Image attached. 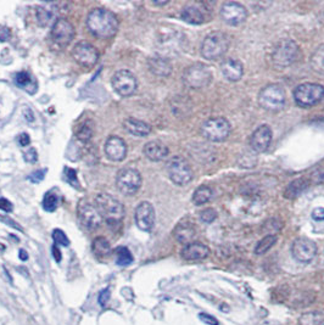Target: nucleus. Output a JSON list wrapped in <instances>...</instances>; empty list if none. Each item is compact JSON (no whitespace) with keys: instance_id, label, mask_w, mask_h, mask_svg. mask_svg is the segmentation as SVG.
Listing matches in <instances>:
<instances>
[{"instance_id":"obj_28","label":"nucleus","mask_w":324,"mask_h":325,"mask_svg":"<svg viewBox=\"0 0 324 325\" xmlns=\"http://www.w3.org/2000/svg\"><path fill=\"white\" fill-rule=\"evenodd\" d=\"M309 65L317 73L324 74V44L319 45L309 59Z\"/></svg>"},{"instance_id":"obj_3","label":"nucleus","mask_w":324,"mask_h":325,"mask_svg":"<svg viewBox=\"0 0 324 325\" xmlns=\"http://www.w3.org/2000/svg\"><path fill=\"white\" fill-rule=\"evenodd\" d=\"M287 94L279 84H268L258 94V104L262 109L270 112H278L284 109Z\"/></svg>"},{"instance_id":"obj_46","label":"nucleus","mask_w":324,"mask_h":325,"mask_svg":"<svg viewBox=\"0 0 324 325\" xmlns=\"http://www.w3.org/2000/svg\"><path fill=\"white\" fill-rule=\"evenodd\" d=\"M0 208L4 210L5 212H11L13 211V205H11V202L8 201L7 199H0Z\"/></svg>"},{"instance_id":"obj_34","label":"nucleus","mask_w":324,"mask_h":325,"mask_svg":"<svg viewBox=\"0 0 324 325\" xmlns=\"http://www.w3.org/2000/svg\"><path fill=\"white\" fill-rule=\"evenodd\" d=\"M133 263V256L131 251L124 246H121L116 250V265L121 267H127Z\"/></svg>"},{"instance_id":"obj_10","label":"nucleus","mask_w":324,"mask_h":325,"mask_svg":"<svg viewBox=\"0 0 324 325\" xmlns=\"http://www.w3.org/2000/svg\"><path fill=\"white\" fill-rule=\"evenodd\" d=\"M116 185L123 195L132 196L142 187V176L136 168H122L116 176Z\"/></svg>"},{"instance_id":"obj_35","label":"nucleus","mask_w":324,"mask_h":325,"mask_svg":"<svg viewBox=\"0 0 324 325\" xmlns=\"http://www.w3.org/2000/svg\"><path fill=\"white\" fill-rule=\"evenodd\" d=\"M59 206V199L55 194L48 193L44 196V200H43V207H44L45 211L48 212H54L56 210V207Z\"/></svg>"},{"instance_id":"obj_45","label":"nucleus","mask_w":324,"mask_h":325,"mask_svg":"<svg viewBox=\"0 0 324 325\" xmlns=\"http://www.w3.org/2000/svg\"><path fill=\"white\" fill-rule=\"evenodd\" d=\"M44 174H45V171H38V172H34V173L31 174L30 179L33 183H38L44 178Z\"/></svg>"},{"instance_id":"obj_21","label":"nucleus","mask_w":324,"mask_h":325,"mask_svg":"<svg viewBox=\"0 0 324 325\" xmlns=\"http://www.w3.org/2000/svg\"><path fill=\"white\" fill-rule=\"evenodd\" d=\"M143 152H144L145 157L153 162H160L163 161L168 157V153H170V150L166 146L165 144H162L161 141H149L144 145V149H143Z\"/></svg>"},{"instance_id":"obj_31","label":"nucleus","mask_w":324,"mask_h":325,"mask_svg":"<svg viewBox=\"0 0 324 325\" xmlns=\"http://www.w3.org/2000/svg\"><path fill=\"white\" fill-rule=\"evenodd\" d=\"M93 252L98 257H109L111 254V246L110 242L103 236H99L93 241L92 245Z\"/></svg>"},{"instance_id":"obj_38","label":"nucleus","mask_w":324,"mask_h":325,"mask_svg":"<svg viewBox=\"0 0 324 325\" xmlns=\"http://www.w3.org/2000/svg\"><path fill=\"white\" fill-rule=\"evenodd\" d=\"M65 176H66V181L72 185V187L76 188V189H81L80 187V182L77 179V172L72 168H65Z\"/></svg>"},{"instance_id":"obj_2","label":"nucleus","mask_w":324,"mask_h":325,"mask_svg":"<svg viewBox=\"0 0 324 325\" xmlns=\"http://www.w3.org/2000/svg\"><path fill=\"white\" fill-rule=\"evenodd\" d=\"M95 207L109 225L118 224L124 217V207L122 202L110 194H98L95 196Z\"/></svg>"},{"instance_id":"obj_40","label":"nucleus","mask_w":324,"mask_h":325,"mask_svg":"<svg viewBox=\"0 0 324 325\" xmlns=\"http://www.w3.org/2000/svg\"><path fill=\"white\" fill-rule=\"evenodd\" d=\"M217 218V212L214 208H205L200 212V219L205 223H212Z\"/></svg>"},{"instance_id":"obj_27","label":"nucleus","mask_w":324,"mask_h":325,"mask_svg":"<svg viewBox=\"0 0 324 325\" xmlns=\"http://www.w3.org/2000/svg\"><path fill=\"white\" fill-rule=\"evenodd\" d=\"M308 185H309V183H308L307 179H305V178L295 179V181H293L290 183V184L288 185L287 189L284 190V197L285 199H289V200L296 199L297 196L301 195L303 191L307 189Z\"/></svg>"},{"instance_id":"obj_37","label":"nucleus","mask_w":324,"mask_h":325,"mask_svg":"<svg viewBox=\"0 0 324 325\" xmlns=\"http://www.w3.org/2000/svg\"><path fill=\"white\" fill-rule=\"evenodd\" d=\"M50 17L51 15L48 10H45L43 8L37 9V22L40 27H45L49 21H50Z\"/></svg>"},{"instance_id":"obj_13","label":"nucleus","mask_w":324,"mask_h":325,"mask_svg":"<svg viewBox=\"0 0 324 325\" xmlns=\"http://www.w3.org/2000/svg\"><path fill=\"white\" fill-rule=\"evenodd\" d=\"M77 216L81 223L89 230H95L100 228L103 224L104 218L101 217L100 212L95 207V205L89 204L87 201H81L77 207Z\"/></svg>"},{"instance_id":"obj_17","label":"nucleus","mask_w":324,"mask_h":325,"mask_svg":"<svg viewBox=\"0 0 324 325\" xmlns=\"http://www.w3.org/2000/svg\"><path fill=\"white\" fill-rule=\"evenodd\" d=\"M134 219L140 230L150 231L154 228L155 219H156L154 206L148 201L140 202L134 212Z\"/></svg>"},{"instance_id":"obj_16","label":"nucleus","mask_w":324,"mask_h":325,"mask_svg":"<svg viewBox=\"0 0 324 325\" xmlns=\"http://www.w3.org/2000/svg\"><path fill=\"white\" fill-rule=\"evenodd\" d=\"M221 17L224 22L230 26H239L246 20V8L236 2L224 3L221 8Z\"/></svg>"},{"instance_id":"obj_33","label":"nucleus","mask_w":324,"mask_h":325,"mask_svg":"<svg viewBox=\"0 0 324 325\" xmlns=\"http://www.w3.org/2000/svg\"><path fill=\"white\" fill-rule=\"evenodd\" d=\"M277 242V236L274 234L266 235L265 237H262L260 241L256 243L255 248V254L256 255H264L266 252L270 251L271 249L273 248L274 243Z\"/></svg>"},{"instance_id":"obj_50","label":"nucleus","mask_w":324,"mask_h":325,"mask_svg":"<svg viewBox=\"0 0 324 325\" xmlns=\"http://www.w3.org/2000/svg\"><path fill=\"white\" fill-rule=\"evenodd\" d=\"M19 256L20 258H21L22 261H26L28 258V255H27V252L25 251V250H20V254H19Z\"/></svg>"},{"instance_id":"obj_4","label":"nucleus","mask_w":324,"mask_h":325,"mask_svg":"<svg viewBox=\"0 0 324 325\" xmlns=\"http://www.w3.org/2000/svg\"><path fill=\"white\" fill-rule=\"evenodd\" d=\"M229 37L223 32H212L201 44V55L207 60H217L227 53L229 48Z\"/></svg>"},{"instance_id":"obj_19","label":"nucleus","mask_w":324,"mask_h":325,"mask_svg":"<svg viewBox=\"0 0 324 325\" xmlns=\"http://www.w3.org/2000/svg\"><path fill=\"white\" fill-rule=\"evenodd\" d=\"M272 129L267 124L260 126L250 138V146L253 151L265 152L272 143Z\"/></svg>"},{"instance_id":"obj_41","label":"nucleus","mask_w":324,"mask_h":325,"mask_svg":"<svg viewBox=\"0 0 324 325\" xmlns=\"http://www.w3.org/2000/svg\"><path fill=\"white\" fill-rule=\"evenodd\" d=\"M110 297H111L110 289H103L100 292H99V296H98L99 304H100L101 307H105L106 306V303L109 302Z\"/></svg>"},{"instance_id":"obj_24","label":"nucleus","mask_w":324,"mask_h":325,"mask_svg":"<svg viewBox=\"0 0 324 325\" xmlns=\"http://www.w3.org/2000/svg\"><path fill=\"white\" fill-rule=\"evenodd\" d=\"M123 127L129 134L134 136H139V138H144L150 134L151 127L150 124L144 121L137 120L134 117H128L123 121Z\"/></svg>"},{"instance_id":"obj_26","label":"nucleus","mask_w":324,"mask_h":325,"mask_svg":"<svg viewBox=\"0 0 324 325\" xmlns=\"http://www.w3.org/2000/svg\"><path fill=\"white\" fill-rule=\"evenodd\" d=\"M180 17L185 22L191 23V25H201V23L206 21L205 14L203 13L200 8L195 7V5H188V7L183 9Z\"/></svg>"},{"instance_id":"obj_18","label":"nucleus","mask_w":324,"mask_h":325,"mask_svg":"<svg viewBox=\"0 0 324 325\" xmlns=\"http://www.w3.org/2000/svg\"><path fill=\"white\" fill-rule=\"evenodd\" d=\"M104 152L110 161L121 162L127 156V144L122 138L111 135L104 145Z\"/></svg>"},{"instance_id":"obj_36","label":"nucleus","mask_w":324,"mask_h":325,"mask_svg":"<svg viewBox=\"0 0 324 325\" xmlns=\"http://www.w3.org/2000/svg\"><path fill=\"white\" fill-rule=\"evenodd\" d=\"M52 239H54V241L56 245H61V246H67L70 245V240L69 237H67V235L63 233L61 229H55L54 231H52Z\"/></svg>"},{"instance_id":"obj_1","label":"nucleus","mask_w":324,"mask_h":325,"mask_svg":"<svg viewBox=\"0 0 324 325\" xmlns=\"http://www.w3.org/2000/svg\"><path fill=\"white\" fill-rule=\"evenodd\" d=\"M87 27L96 38L109 39L117 33L118 19L107 9H93L87 16Z\"/></svg>"},{"instance_id":"obj_43","label":"nucleus","mask_w":324,"mask_h":325,"mask_svg":"<svg viewBox=\"0 0 324 325\" xmlns=\"http://www.w3.org/2000/svg\"><path fill=\"white\" fill-rule=\"evenodd\" d=\"M312 219L317 220V222H322L324 220V207H317L312 211Z\"/></svg>"},{"instance_id":"obj_23","label":"nucleus","mask_w":324,"mask_h":325,"mask_svg":"<svg viewBox=\"0 0 324 325\" xmlns=\"http://www.w3.org/2000/svg\"><path fill=\"white\" fill-rule=\"evenodd\" d=\"M148 67L151 73L157 77H168L172 73V63L162 56H153L148 60Z\"/></svg>"},{"instance_id":"obj_6","label":"nucleus","mask_w":324,"mask_h":325,"mask_svg":"<svg viewBox=\"0 0 324 325\" xmlns=\"http://www.w3.org/2000/svg\"><path fill=\"white\" fill-rule=\"evenodd\" d=\"M212 80L211 69L205 63L197 62L185 68L183 73V83L188 88L201 89L209 86Z\"/></svg>"},{"instance_id":"obj_42","label":"nucleus","mask_w":324,"mask_h":325,"mask_svg":"<svg viewBox=\"0 0 324 325\" xmlns=\"http://www.w3.org/2000/svg\"><path fill=\"white\" fill-rule=\"evenodd\" d=\"M199 319L201 321H203L204 324H207V325H218V320L216 319L215 317H212V315L210 314H206V313H200L199 314Z\"/></svg>"},{"instance_id":"obj_30","label":"nucleus","mask_w":324,"mask_h":325,"mask_svg":"<svg viewBox=\"0 0 324 325\" xmlns=\"http://www.w3.org/2000/svg\"><path fill=\"white\" fill-rule=\"evenodd\" d=\"M211 199L212 190L211 188L207 187V185H201V187L198 188V189L194 191V194H192V202L198 206L207 204Z\"/></svg>"},{"instance_id":"obj_49","label":"nucleus","mask_w":324,"mask_h":325,"mask_svg":"<svg viewBox=\"0 0 324 325\" xmlns=\"http://www.w3.org/2000/svg\"><path fill=\"white\" fill-rule=\"evenodd\" d=\"M37 152L34 149H30L28 150V152L26 153V159H27L28 162H36L37 161Z\"/></svg>"},{"instance_id":"obj_14","label":"nucleus","mask_w":324,"mask_h":325,"mask_svg":"<svg viewBox=\"0 0 324 325\" xmlns=\"http://www.w3.org/2000/svg\"><path fill=\"white\" fill-rule=\"evenodd\" d=\"M293 257L300 263H309L317 255V245L308 237H297L291 246Z\"/></svg>"},{"instance_id":"obj_47","label":"nucleus","mask_w":324,"mask_h":325,"mask_svg":"<svg viewBox=\"0 0 324 325\" xmlns=\"http://www.w3.org/2000/svg\"><path fill=\"white\" fill-rule=\"evenodd\" d=\"M51 252H52V256H54V260L56 261L57 263H60L61 262V258H62V256H61V251L59 250V248H57V245L52 246Z\"/></svg>"},{"instance_id":"obj_8","label":"nucleus","mask_w":324,"mask_h":325,"mask_svg":"<svg viewBox=\"0 0 324 325\" xmlns=\"http://www.w3.org/2000/svg\"><path fill=\"white\" fill-rule=\"evenodd\" d=\"M167 172L171 181L179 187L190 183L192 181V177H194L190 165L182 156H174V157L170 158L167 164Z\"/></svg>"},{"instance_id":"obj_12","label":"nucleus","mask_w":324,"mask_h":325,"mask_svg":"<svg viewBox=\"0 0 324 325\" xmlns=\"http://www.w3.org/2000/svg\"><path fill=\"white\" fill-rule=\"evenodd\" d=\"M72 57L78 65L86 68L94 67L99 61V51L88 42H80L72 49Z\"/></svg>"},{"instance_id":"obj_39","label":"nucleus","mask_w":324,"mask_h":325,"mask_svg":"<svg viewBox=\"0 0 324 325\" xmlns=\"http://www.w3.org/2000/svg\"><path fill=\"white\" fill-rule=\"evenodd\" d=\"M16 84L19 87H21V88L26 89L27 91V86H30V83L32 82V78L28 73H26V72H20V73L16 74Z\"/></svg>"},{"instance_id":"obj_48","label":"nucleus","mask_w":324,"mask_h":325,"mask_svg":"<svg viewBox=\"0 0 324 325\" xmlns=\"http://www.w3.org/2000/svg\"><path fill=\"white\" fill-rule=\"evenodd\" d=\"M30 141H31L30 135L26 134V133H22V134L19 136V143L21 146H27V145L30 144Z\"/></svg>"},{"instance_id":"obj_7","label":"nucleus","mask_w":324,"mask_h":325,"mask_svg":"<svg viewBox=\"0 0 324 325\" xmlns=\"http://www.w3.org/2000/svg\"><path fill=\"white\" fill-rule=\"evenodd\" d=\"M201 134L212 143H221L230 134L229 122L223 117H211L201 126Z\"/></svg>"},{"instance_id":"obj_15","label":"nucleus","mask_w":324,"mask_h":325,"mask_svg":"<svg viewBox=\"0 0 324 325\" xmlns=\"http://www.w3.org/2000/svg\"><path fill=\"white\" fill-rule=\"evenodd\" d=\"M51 38L55 44L66 48L75 38L74 25L66 19L56 20L51 28Z\"/></svg>"},{"instance_id":"obj_22","label":"nucleus","mask_w":324,"mask_h":325,"mask_svg":"<svg viewBox=\"0 0 324 325\" xmlns=\"http://www.w3.org/2000/svg\"><path fill=\"white\" fill-rule=\"evenodd\" d=\"M185 261H201L209 257L210 249L201 242H190L183 248L180 252Z\"/></svg>"},{"instance_id":"obj_9","label":"nucleus","mask_w":324,"mask_h":325,"mask_svg":"<svg viewBox=\"0 0 324 325\" xmlns=\"http://www.w3.org/2000/svg\"><path fill=\"white\" fill-rule=\"evenodd\" d=\"M300 55L299 45L291 39H283L274 49L272 59L278 67H288L293 65Z\"/></svg>"},{"instance_id":"obj_29","label":"nucleus","mask_w":324,"mask_h":325,"mask_svg":"<svg viewBox=\"0 0 324 325\" xmlns=\"http://www.w3.org/2000/svg\"><path fill=\"white\" fill-rule=\"evenodd\" d=\"M299 325H324V313L319 310L303 313L299 318Z\"/></svg>"},{"instance_id":"obj_25","label":"nucleus","mask_w":324,"mask_h":325,"mask_svg":"<svg viewBox=\"0 0 324 325\" xmlns=\"http://www.w3.org/2000/svg\"><path fill=\"white\" fill-rule=\"evenodd\" d=\"M195 234H197V231H195V228L192 227L190 223H179L173 230V235L177 241L185 243V245L192 242Z\"/></svg>"},{"instance_id":"obj_51","label":"nucleus","mask_w":324,"mask_h":325,"mask_svg":"<svg viewBox=\"0 0 324 325\" xmlns=\"http://www.w3.org/2000/svg\"><path fill=\"white\" fill-rule=\"evenodd\" d=\"M155 5H166L168 4V2H162V3H159V2H154Z\"/></svg>"},{"instance_id":"obj_32","label":"nucleus","mask_w":324,"mask_h":325,"mask_svg":"<svg viewBox=\"0 0 324 325\" xmlns=\"http://www.w3.org/2000/svg\"><path fill=\"white\" fill-rule=\"evenodd\" d=\"M93 134H94V123L89 120L84 121L83 123H81L80 126H78L77 132H76L77 138L80 139L81 141H83V143L89 141L90 139H92Z\"/></svg>"},{"instance_id":"obj_20","label":"nucleus","mask_w":324,"mask_h":325,"mask_svg":"<svg viewBox=\"0 0 324 325\" xmlns=\"http://www.w3.org/2000/svg\"><path fill=\"white\" fill-rule=\"evenodd\" d=\"M221 72L230 82H238L244 73V66L239 60L228 57L221 63Z\"/></svg>"},{"instance_id":"obj_44","label":"nucleus","mask_w":324,"mask_h":325,"mask_svg":"<svg viewBox=\"0 0 324 325\" xmlns=\"http://www.w3.org/2000/svg\"><path fill=\"white\" fill-rule=\"evenodd\" d=\"M10 37H11V31L9 30L8 27L0 26V42H7V40L10 39Z\"/></svg>"},{"instance_id":"obj_11","label":"nucleus","mask_w":324,"mask_h":325,"mask_svg":"<svg viewBox=\"0 0 324 325\" xmlns=\"http://www.w3.org/2000/svg\"><path fill=\"white\" fill-rule=\"evenodd\" d=\"M112 88L119 97H131L137 92L138 88V80L131 71L128 69H119L112 76L111 79Z\"/></svg>"},{"instance_id":"obj_5","label":"nucleus","mask_w":324,"mask_h":325,"mask_svg":"<svg viewBox=\"0 0 324 325\" xmlns=\"http://www.w3.org/2000/svg\"><path fill=\"white\" fill-rule=\"evenodd\" d=\"M324 99V87L318 83H302L294 91L295 103L301 107L317 105Z\"/></svg>"}]
</instances>
